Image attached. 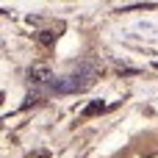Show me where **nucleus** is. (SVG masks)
Returning a JSON list of instances; mask_svg holds the SVG:
<instances>
[{
  "instance_id": "1",
  "label": "nucleus",
  "mask_w": 158,
  "mask_h": 158,
  "mask_svg": "<svg viewBox=\"0 0 158 158\" xmlns=\"http://www.w3.org/2000/svg\"><path fill=\"white\" fill-rule=\"evenodd\" d=\"M97 111H103V103H92V106L86 108V114H97Z\"/></svg>"
}]
</instances>
